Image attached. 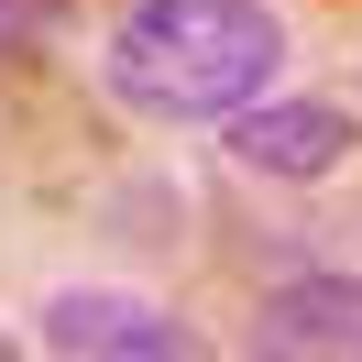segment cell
Returning <instances> with one entry per match:
<instances>
[{"label": "cell", "mask_w": 362, "mask_h": 362, "mask_svg": "<svg viewBox=\"0 0 362 362\" xmlns=\"http://www.w3.org/2000/svg\"><path fill=\"white\" fill-rule=\"evenodd\" d=\"M143 121H230L286 77V23L264 0H132L99 55Z\"/></svg>", "instance_id": "6da1fadb"}, {"label": "cell", "mask_w": 362, "mask_h": 362, "mask_svg": "<svg viewBox=\"0 0 362 362\" xmlns=\"http://www.w3.org/2000/svg\"><path fill=\"white\" fill-rule=\"evenodd\" d=\"M33 340L66 351V362H187L198 351V329L165 318L154 296H132V286H55L45 318H33Z\"/></svg>", "instance_id": "7a4b0ae2"}, {"label": "cell", "mask_w": 362, "mask_h": 362, "mask_svg": "<svg viewBox=\"0 0 362 362\" xmlns=\"http://www.w3.org/2000/svg\"><path fill=\"white\" fill-rule=\"evenodd\" d=\"M264 362H362V274H286L252 308Z\"/></svg>", "instance_id": "3957f363"}, {"label": "cell", "mask_w": 362, "mask_h": 362, "mask_svg": "<svg viewBox=\"0 0 362 362\" xmlns=\"http://www.w3.org/2000/svg\"><path fill=\"white\" fill-rule=\"evenodd\" d=\"M351 154V110H329V99H242L230 110V165H252V176H286V187H308V176H329V165Z\"/></svg>", "instance_id": "277c9868"}, {"label": "cell", "mask_w": 362, "mask_h": 362, "mask_svg": "<svg viewBox=\"0 0 362 362\" xmlns=\"http://www.w3.org/2000/svg\"><path fill=\"white\" fill-rule=\"evenodd\" d=\"M55 23H66V0H0V55H11V45H45Z\"/></svg>", "instance_id": "5b68a950"}]
</instances>
